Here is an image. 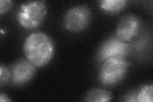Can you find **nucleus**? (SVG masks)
I'll use <instances>...</instances> for the list:
<instances>
[{
  "instance_id": "f8f14e48",
  "label": "nucleus",
  "mask_w": 153,
  "mask_h": 102,
  "mask_svg": "<svg viewBox=\"0 0 153 102\" xmlns=\"http://www.w3.org/2000/svg\"><path fill=\"white\" fill-rule=\"evenodd\" d=\"M12 5V1L10 0H1L0 1V14L2 15L6 13Z\"/></svg>"
},
{
  "instance_id": "f03ea898",
  "label": "nucleus",
  "mask_w": 153,
  "mask_h": 102,
  "mask_svg": "<svg viewBox=\"0 0 153 102\" xmlns=\"http://www.w3.org/2000/svg\"><path fill=\"white\" fill-rule=\"evenodd\" d=\"M47 13V8L44 1L27 2L21 5L17 13V21L22 28L33 30L43 22Z\"/></svg>"
},
{
  "instance_id": "9d476101",
  "label": "nucleus",
  "mask_w": 153,
  "mask_h": 102,
  "mask_svg": "<svg viewBox=\"0 0 153 102\" xmlns=\"http://www.w3.org/2000/svg\"><path fill=\"white\" fill-rule=\"evenodd\" d=\"M153 87L152 84H147L142 86L137 92V101L139 102H152Z\"/></svg>"
},
{
  "instance_id": "0eeeda50",
  "label": "nucleus",
  "mask_w": 153,
  "mask_h": 102,
  "mask_svg": "<svg viewBox=\"0 0 153 102\" xmlns=\"http://www.w3.org/2000/svg\"><path fill=\"white\" fill-rule=\"evenodd\" d=\"M35 66L27 59H21L13 63L11 68L12 83L22 86L30 81L35 74Z\"/></svg>"
},
{
  "instance_id": "9b49d317",
  "label": "nucleus",
  "mask_w": 153,
  "mask_h": 102,
  "mask_svg": "<svg viewBox=\"0 0 153 102\" xmlns=\"http://www.w3.org/2000/svg\"><path fill=\"white\" fill-rule=\"evenodd\" d=\"M11 78V71L3 65L0 66V84L1 86L7 84Z\"/></svg>"
},
{
  "instance_id": "20e7f679",
  "label": "nucleus",
  "mask_w": 153,
  "mask_h": 102,
  "mask_svg": "<svg viewBox=\"0 0 153 102\" xmlns=\"http://www.w3.org/2000/svg\"><path fill=\"white\" fill-rule=\"evenodd\" d=\"M91 18V11L87 6H75L66 12L64 18V26L66 30L71 32H80L88 27Z\"/></svg>"
},
{
  "instance_id": "39448f33",
  "label": "nucleus",
  "mask_w": 153,
  "mask_h": 102,
  "mask_svg": "<svg viewBox=\"0 0 153 102\" xmlns=\"http://www.w3.org/2000/svg\"><path fill=\"white\" fill-rule=\"evenodd\" d=\"M130 51V45L116 36L109 38L100 47L98 58L100 61L114 57H125Z\"/></svg>"
},
{
  "instance_id": "6e6552de",
  "label": "nucleus",
  "mask_w": 153,
  "mask_h": 102,
  "mask_svg": "<svg viewBox=\"0 0 153 102\" xmlns=\"http://www.w3.org/2000/svg\"><path fill=\"white\" fill-rule=\"evenodd\" d=\"M112 95L107 90L101 88L91 89L85 96V101L92 102H107L112 100Z\"/></svg>"
},
{
  "instance_id": "ddd939ff",
  "label": "nucleus",
  "mask_w": 153,
  "mask_h": 102,
  "mask_svg": "<svg viewBox=\"0 0 153 102\" xmlns=\"http://www.w3.org/2000/svg\"><path fill=\"white\" fill-rule=\"evenodd\" d=\"M126 99L124 101H131V102H135L137 101V92H131V93H128L126 96Z\"/></svg>"
},
{
  "instance_id": "7ed1b4c3",
  "label": "nucleus",
  "mask_w": 153,
  "mask_h": 102,
  "mask_svg": "<svg viewBox=\"0 0 153 102\" xmlns=\"http://www.w3.org/2000/svg\"><path fill=\"white\" fill-rule=\"evenodd\" d=\"M129 63L125 57L111 58L103 61L99 73V80L105 86H114L126 76Z\"/></svg>"
},
{
  "instance_id": "f257e3e1",
  "label": "nucleus",
  "mask_w": 153,
  "mask_h": 102,
  "mask_svg": "<svg viewBox=\"0 0 153 102\" xmlns=\"http://www.w3.org/2000/svg\"><path fill=\"white\" fill-rule=\"evenodd\" d=\"M26 59L35 67L47 65L54 54V44L45 33L36 32L29 35L24 43Z\"/></svg>"
},
{
  "instance_id": "4468645a",
  "label": "nucleus",
  "mask_w": 153,
  "mask_h": 102,
  "mask_svg": "<svg viewBox=\"0 0 153 102\" xmlns=\"http://www.w3.org/2000/svg\"><path fill=\"white\" fill-rule=\"evenodd\" d=\"M11 100L8 98V96L4 93L0 94V101L4 102V101H10Z\"/></svg>"
},
{
  "instance_id": "1a4fd4ad",
  "label": "nucleus",
  "mask_w": 153,
  "mask_h": 102,
  "mask_svg": "<svg viewBox=\"0 0 153 102\" xmlns=\"http://www.w3.org/2000/svg\"><path fill=\"white\" fill-rule=\"evenodd\" d=\"M125 0H103L100 1V7L104 12L108 13H117L126 7Z\"/></svg>"
},
{
  "instance_id": "423d86ee",
  "label": "nucleus",
  "mask_w": 153,
  "mask_h": 102,
  "mask_svg": "<svg viewBox=\"0 0 153 102\" xmlns=\"http://www.w3.org/2000/svg\"><path fill=\"white\" fill-rule=\"evenodd\" d=\"M140 28L139 19L133 14H126L121 18L117 24L116 36L121 41L127 43L137 35Z\"/></svg>"
}]
</instances>
